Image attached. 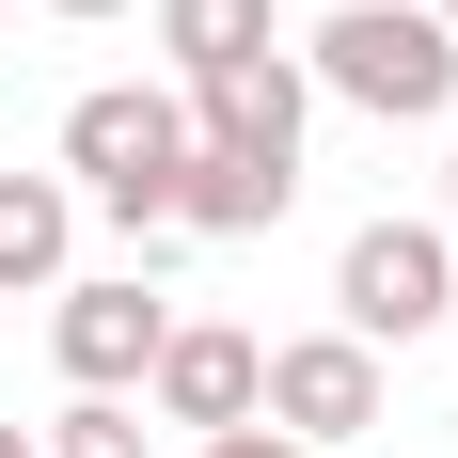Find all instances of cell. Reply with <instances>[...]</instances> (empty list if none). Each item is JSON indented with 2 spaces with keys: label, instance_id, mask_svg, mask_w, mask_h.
<instances>
[{
  "label": "cell",
  "instance_id": "12",
  "mask_svg": "<svg viewBox=\"0 0 458 458\" xmlns=\"http://www.w3.org/2000/svg\"><path fill=\"white\" fill-rule=\"evenodd\" d=\"M190 458H301V443H284V427H206Z\"/></svg>",
  "mask_w": 458,
  "mask_h": 458
},
{
  "label": "cell",
  "instance_id": "10",
  "mask_svg": "<svg viewBox=\"0 0 458 458\" xmlns=\"http://www.w3.org/2000/svg\"><path fill=\"white\" fill-rule=\"evenodd\" d=\"M158 47H174V80H222L269 47V0H158Z\"/></svg>",
  "mask_w": 458,
  "mask_h": 458
},
{
  "label": "cell",
  "instance_id": "13",
  "mask_svg": "<svg viewBox=\"0 0 458 458\" xmlns=\"http://www.w3.org/2000/svg\"><path fill=\"white\" fill-rule=\"evenodd\" d=\"M0 458H47V443H32V427H16V411H0Z\"/></svg>",
  "mask_w": 458,
  "mask_h": 458
},
{
  "label": "cell",
  "instance_id": "3",
  "mask_svg": "<svg viewBox=\"0 0 458 458\" xmlns=\"http://www.w3.org/2000/svg\"><path fill=\"white\" fill-rule=\"evenodd\" d=\"M332 301H348V332H364V348L443 332V317H458V253H443V222H364V237H348V269H332Z\"/></svg>",
  "mask_w": 458,
  "mask_h": 458
},
{
  "label": "cell",
  "instance_id": "6",
  "mask_svg": "<svg viewBox=\"0 0 458 458\" xmlns=\"http://www.w3.org/2000/svg\"><path fill=\"white\" fill-rule=\"evenodd\" d=\"M301 111H317V80H301L284 47L222 64V80H190V142H222V158H269V174H301Z\"/></svg>",
  "mask_w": 458,
  "mask_h": 458
},
{
  "label": "cell",
  "instance_id": "8",
  "mask_svg": "<svg viewBox=\"0 0 458 458\" xmlns=\"http://www.w3.org/2000/svg\"><path fill=\"white\" fill-rule=\"evenodd\" d=\"M284 190H301V174H269V158H222V142H190L174 222H190V237H269V222H284Z\"/></svg>",
  "mask_w": 458,
  "mask_h": 458
},
{
  "label": "cell",
  "instance_id": "1",
  "mask_svg": "<svg viewBox=\"0 0 458 458\" xmlns=\"http://www.w3.org/2000/svg\"><path fill=\"white\" fill-rule=\"evenodd\" d=\"M301 80L348 95V111H379V127H427V111H458V32L427 0H332L317 47H301Z\"/></svg>",
  "mask_w": 458,
  "mask_h": 458
},
{
  "label": "cell",
  "instance_id": "5",
  "mask_svg": "<svg viewBox=\"0 0 458 458\" xmlns=\"http://www.w3.org/2000/svg\"><path fill=\"white\" fill-rule=\"evenodd\" d=\"M158 332H174V301H158L142 269H111V284H64L47 348H64V379H80V395H127V379L158 364Z\"/></svg>",
  "mask_w": 458,
  "mask_h": 458
},
{
  "label": "cell",
  "instance_id": "14",
  "mask_svg": "<svg viewBox=\"0 0 458 458\" xmlns=\"http://www.w3.org/2000/svg\"><path fill=\"white\" fill-rule=\"evenodd\" d=\"M47 16H127V0H47Z\"/></svg>",
  "mask_w": 458,
  "mask_h": 458
},
{
  "label": "cell",
  "instance_id": "15",
  "mask_svg": "<svg viewBox=\"0 0 458 458\" xmlns=\"http://www.w3.org/2000/svg\"><path fill=\"white\" fill-rule=\"evenodd\" d=\"M443 253H458V174H443Z\"/></svg>",
  "mask_w": 458,
  "mask_h": 458
},
{
  "label": "cell",
  "instance_id": "9",
  "mask_svg": "<svg viewBox=\"0 0 458 458\" xmlns=\"http://www.w3.org/2000/svg\"><path fill=\"white\" fill-rule=\"evenodd\" d=\"M64 253H80V190L0 174V284H64Z\"/></svg>",
  "mask_w": 458,
  "mask_h": 458
},
{
  "label": "cell",
  "instance_id": "4",
  "mask_svg": "<svg viewBox=\"0 0 458 458\" xmlns=\"http://www.w3.org/2000/svg\"><path fill=\"white\" fill-rule=\"evenodd\" d=\"M253 427H284V443H364L379 427V348L364 332H301V348H269V379H253Z\"/></svg>",
  "mask_w": 458,
  "mask_h": 458
},
{
  "label": "cell",
  "instance_id": "7",
  "mask_svg": "<svg viewBox=\"0 0 458 458\" xmlns=\"http://www.w3.org/2000/svg\"><path fill=\"white\" fill-rule=\"evenodd\" d=\"M253 379H269V348L253 332H222V317H174L158 332V364H142V395H158V427H253Z\"/></svg>",
  "mask_w": 458,
  "mask_h": 458
},
{
  "label": "cell",
  "instance_id": "11",
  "mask_svg": "<svg viewBox=\"0 0 458 458\" xmlns=\"http://www.w3.org/2000/svg\"><path fill=\"white\" fill-rule=\"evenodd\" d=\"M47 458H142V411L127 395H80V411L47 427Z\"/></svg>",
  "mask_w": 458,
  "mask_h": 458
},
{
  "label": "cell",
  "instance_id": "2",
  "mask_svg": "<svg viewBox=\"0 0 458 458\" xmlns=\"http://www.w3.org/2000/svg\"><path fill=\"white\" fill-rule=\"evenodd\" d=\"M64 174H80L127 237H158V222H174V174H190V111H174V95H142V80L80 95V111H64Z\"/></svg>",
  "mask_w": 458,
  "mask_h": 458
},
{
  "label": "cell",
  "instance_id": "16",
  "mask_svg": "<svg viewBox=\"0 0 458 458\" xmlns=\"http://www.w3.org/2000/svg\"><path fill=\"white\" fill-rule=\"evenodd\" d=\"M427 16H443V32H458V0H427Z\"/></svg>",
  "mask_w": 458,
  "mask_h": 458
}]
</instances>
